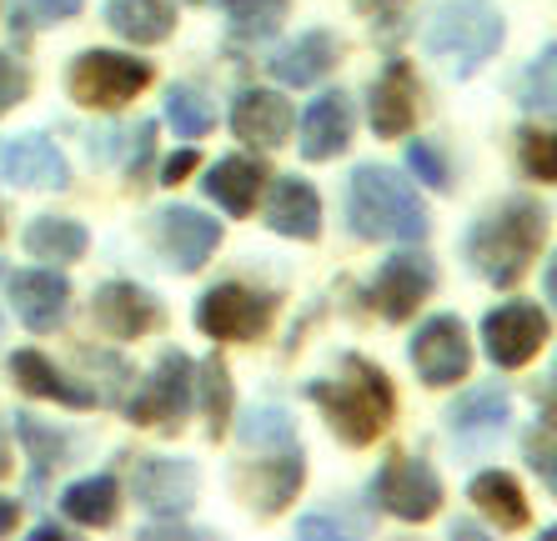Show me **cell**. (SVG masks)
I'll list each match as a JSON object with an SVG mask.
<instances>
[{"instance_id":"cell-31","label":"cell","mask_w":557,"mask_h":541,"mask_svg":"<svg viewBox=\"0 0 557 541\" xmlns=\"http://www.w3.org/2000/svg\"><path fill=\"white\" fill-rule=\"evenodd\" d=\"M196 387H201L211 437H226V426H232V372H226V361L221 356L201 361V366H196Z\"/></svg>"},{"instance_id":"cell-3","label":"cell","mask_w":557,"mask_h":541,"mask_svg":"<svg viewBox=\"0 0 557 541\" xmlns=\"http://www.w3.org/2000/svg\"><path fill=\"white\" fill-rule=\"evenodd\" d=\"M547 241V211L528 196H512L467 236V261L487 286H518Z\"/></svg>"},{"instance_id":"cell-17","label":"cell","mask_w":557,"mask_h":541,"mask_svg":"<svg viewBox=\"0 0 557 541\" xmlns=\"http://www.w3.org/2000/svg\"><path fill=\"white\" fill-rule=\"evenodd\" d=\"M11 301H15V316L26 322V331L46 336L65 322L71 311V281L61 270H15L11 276Z\"/></svg>"},{"instance_id":"cell-15","label":"cell","mask_w":557,"mask_h":541,"mask_svg":"<svg viewBox=\"0 0 557 541\" xmlns=\"http://www.w3.org/2000/svg\"><path fill=\"white\" fill-rule=\"evenodd\" d=\"M91 316H96V326H101L106 336H116V341H136V336L161 326L156 297L136 281H106L91 301Z\"/></svg>"},{"instance_id":"cell-9","label":"cell","mask_w":557,"mask_h":541,"mask_svg":"<svg viewBox=\"0 0 557 541\" xmlns=\"http://www.w3.org/2000/svg\"><path fill=\"white\" fill-rule=\"evenodd\" d=\"M432 286H437V270L422 251H397L392 261H382V270L372 276L367 286V301L382 322H407L422 301L432 297Z\"/></svg>"},{"instance_id":"cell-7","label":"cell","mask_w":557,"mask_h":541,"mask_svg":"<svg viewBox=\"0 0 557 541\" xmlns=\"http://www.w3.org/2000/svg\"><path fill=\"white\" fill-rule=\"evenodd\" d=\"M196 397V366L182 351H166V356L151 366V376L141 381V391L126 401V416L136 426H161V431H176L182 416L191 412Z\"/></svg>"},{"instance_id":"cell-22","label":"cell","mask_w":557,"mask_h":541,"mask_svg":"<svg viewBox=\"0 0 557 541\" xmlns=\"http://www.w3.org/2000/svg\"><path fill=\"white\" fill-rule=\"evenodd\" d=\"M267 166H261L257 155H226V161H216V166L207 171V196L216 201L221 211H232V216H251L257 211V196L267 191Z\"/></svg>"},{"instance_id":"cell-25","label":"cell","mask_w":557,"mask_h":541,"mask_svg":"<svg viewBox=\"0 0 557 541\" xmlns=\"http://www.w3.org/2000/svg\"><path fill=\"white\" fill-rule=\"evenodd\" d=\"M106 26L131 46H161L176 30V0H106Z\"/></svg>"},{"instance_id":"cell-45","label":"cell","mask_w":557,"mask_h":541,"mask_svg":"<svg viewBox=\"0 0 557 541\" xmlns=\"http://www.w3.org/2000/svg\"><path fill=\"white\" fill-rule=\"evenodd\" d=\"M357 5H367V11H376V15H382V11H397L403 0H357Z\"/></svg>"},{"instance_id":"cell-24","label":"cell","mask_w":557,"mask_h":541,"mask_svg":"<svg viewBox=\"0 0 557 541\" xmlns=\"http://www.w3.org/2000/svg\"><path fill=\"white\" fill-rule=\"evenodd\" d=\"M11 376H15V387H26L30 397H40V401L76 406V412L96 406V391L91 387H76V381H71L55 361L40 356V351H15V356H11Z\"/></svg>"},{"instance_id":"cell-14","label":"cell","mask_w":557,"mask_h":541,"mask_svg":"<svg viewBox=\"0 0 557 541\" xmlns=\"http://www.w3.org/2000/svg\"><path fill=\"white\" fill-rule=\"evenodd\" d=\"M301 481H307L301 446H282L276 456H267V462H257L251 471H242L236 487H242V496H247V506L257 516H276V512H286V502H297Z\"/></svg>"},{"instance_id":"cell-20","label":"cell","mask_w":557,"mask_h":541,"mask_svg":"<svg viewBox=\"0 0 557 541\" xmlns=\"http://www.w3.org/2000/svg\"><path fill=\"white\" fill-rule=\"evenodd\" d=\"M351 126H357V116H351L347 96H342V90H322V96L307 105V116H301V155H307V161H332V155H342L351 146Z\"/></svg>"},{"instance_id":"cell-37","label":"cell","mask_w":557,"mask_h":541,"mask_svg":"<svg viewBox=\"0 0 557 541\" xmlns=\"http://www.w3.org/2000/svg\"><path fill=\"white\" fill-rule=\"evenodd\" d=\"M522 105H532V111H553V46L528 65V76H522Z\"/></svg>"},{"instance_id":"cell-18","label":"cell","mask_w":557,"mask_h":541,"mask_svg":"<svg viewBox=\"0 0 557 541\" xmlns=\"http://www.w3.org/2000/svg\"><path fill=\"white\" fill-rule=\"evenodd\" d=\"M0 171L5 180L26 186V191H65L71 186V166L46 136H15L0 146Z\"/></svg>"},{"instance_id":"cell-36","label":"cell","mask_w":557,"mask_h":541,"mask_svg":"<svg viewBox=\"0 0 557 541\" xmlns=\"http://www.w3.org/2000/svg\"><path fill=\"white\" fill-rule=\"evenodd\" d=\"M407 171H412L422 186H432V191H447V186H453L447 155H442L432 141H407Z\"/></svg>"},{"instance_id":"cell-19","label":"cell","mask_w":557,"mask_h":541,"mask_svg":"<svg viewBox=\"0 0 557 541\" xmlns=\"http://www.w3.org/2000/svg\"><path fill=\"white\" fill-rule=\"evenodd\" d=\"M297 126V111L282 90H242L232 101V130L247 146H282Z\"/></svg>"},{"instance_id":"cell-34","label":"cell","mask_w":557,"mask_h":541,"mask_svg":"<svg viewBox=\"0 0 557 541\" xmlns=\"http://www.w3.org/2000/svg\"><path fill=\"white\" fill-rule=\"evenodd\" d=\"M15 437L26 441L30 462H36V481H46V471L65 462V437L55 431V426H40L36 416L21 412V416H15Z\"/></svg>"},{"instance_id":"cell-30","label":"cell","mask_w":557,"mask_h":541,"mask_svg":"<svg viewBox=\"0 0 557 541\" xmlns=\"http://www.w3.org/2000/svg\"><path fill=\"white\" fill-rule=\"evenodd\" d=\"M286 11H292V0H221V15H226V26L236 30L242 40H267L282 30Z\"/></svg>"},{"instance_id":"cell-13","label":"cell","mask_w":557,"mask_h":541,"mask_svg":"<svg viewBox=\"0 0 557 541\" xmlns=\"http://www.w3.org/2000/svg\"><path fill=\"white\" fill-rule=\"evenodd\" d=\"M151 231L161 256L176 270H201L211 261V251L221 246V221L201 216L196 206H166L151 216Z\"/></svg>"},{"instance_id":"cell-44","label":"cell","mask_w":557,"mask_h":541,"mask_svg":"<svg viewBox=\"0 0 557 541\" xmlns=\"http://www.w3.org/2000/svg\"><path fill=\"white\" fill-rule=\"evenodd\" d=\"M15 521H21V502H5V496H0V537L15 531Z\"/></svg>"},{"instance_id":"cell-28","label":"cell","mask_w":557,"mask_h":541,"mask_svg":"<svg viewBox=\"0 0 557 541\" xmlns=\"http://www.w3.org/2000/svg\"><path fill=\"white\" fill-rule=\"evenodd\" d=\"M61 512L76 527H111L121 512V487L111 477H86L61 491Z\"/></svg>"},{"instance_id":"cell-4","label":"cell","mask_w":557,"mask_h":541,"mask_svg":"<svg viewBox=\"0 0 557 541\" xmlns=\"http://www.w3.org/2000/svg\"><path fill=\"white\" fill-rule=\"evenodd\" d=\"M503 36H507V26H503V15H497V5H487V0H447V5L432 11L428 30H422V46L457 80H467L493 61Z\"/></svg>"},{"instance_id":"cell-10","label":"cell","mask_w":557,"mask_h":541,"mask_svg":"<svg viewBox=\"0 0 557 541\" xmlns=\"http://www.w3.org/2000/svg\"><path fill=\"white\" fill-rule=\"evenodd\" d=\"M372 496L382 502V512H392L397 521H428L442 506V481L428 462L417 456H392L372 481Z\"/></svg>"},{"instance_id":"cell-38","label":"cell","mask_w":557,"mask_h":541,"mask_svg":"<svg viewBox=\"0 0 557 541\" xmlns=\"http://www.w3.org/2000/svg\"><path fill=\"white\" fill-rule=\"evenodd\" d=\"M86 0H15V21L21 26H55V21H71L81 15Z\"/></svg>"},{"instance_id":"cell-1","label":"cell","mask_w":557,"mask_h":541,"mask_svg":"<svg viewBox=\"0 0 557 541\" xmlns=\"http://www.w3.org/2000/svg\"><path fill=\"white\" fill-rule=\"evenodd\" d=\"M307 397L322 406L326 426L347 446H372L376 437H387L392 416H397V391H392L387 372L367 356H342L337 376L332 381H311Z\"/></svg>"},{"instance_id":"cell-39","label":"cell","mask_w":557,"mask_h":541,"mask_svg":"<svg viewBox=\"0 0 557 541\" xmlns=\"http://www.w3.org/2000/svg\"><path fill=\"white\" fill-rule=\"evenodd\" d=\"M30 96V76H26V65L15 61V55L0 51V116L11 111V105H21Z\"/></svg>"},{"instance_id":"cell-21","label":"cell","mask_w":557,"mask_h":541,"mask_svg":"<svg viewBox=\"0 0 557 541\" xmlns=\"http://www.w3.org/2000/svg\"><path fill=\"white\" fill-rule=\"evenodd\" d=\"M267 226L276 236H292V241H317L322 236V201L311 191V180H301V176L276 180L272 201H267Z\"/></svg>"},{"instance_id":"cell-35","label":"cell","mask_w":557,"mask_h":541,"mask_svg":"<svg viewBox=\"0 0 557 541\" xmlns=\"http://www.w3.org/2000/svg\"><path fill=\"white\" fill-rule=\"evenodd\" d=\"M522 171H528L532 180H543V186H553L557 180V155H553V130H537L528 126L522 130Z\"/></svg>"},{"instance_id":"cell-33","label":"cell","mask_w":557,"mask_h":541,"mask_svg":"<svg viewBox=\"0 0 557 541\" xmlns=\"http://www.w3.org/2000/svg\"><path fill=\"white\" fill-rule=\"evenodd\" d=\"M236 431H242V441H247V446H257V451L297 446V426H292V416H286L282 406H257V412L236 426Z\"/></svg>"},{"instance_id":"cell-26","label":"cell","mask_w":557,"mask_h":541,"mask_svg":"<svg viewBox=\"0 0 557 541\" xmlns=\"http://www.w3.org/2000/svg\"><path fill=\"white\" fill-rule=\"evenodd\" d=\"M467 502L478 506V512L487 516L497 531H522L532 521L528 496H522V487L507 477V471H482V477H472V487H467Z\"/></svg>"},{"instance_id":"cell-40","label":"cell","mask_w":557,"mask_h":541,"mask_svg":"<svg viewBox=\"0 0 557 541\" xmlns=\"http://www.w3.org/2000/svg\"><path fill=\"white\" fill-rule=\"evenodd\" d=\"M528 462H532V471L543 477V487H553V481H557V471H553V416H543V426L532 431Z\"/></svg>"},{"instance_id":"cell-6","label":"cell","mask_w":557,"mask_h":541,"mask_svg":"<svg viewBox=\"0 0 557 541\" xmlns=\"http://www.w3.org/2000/svg\"><path fill=\"white\" fill-rule=\"evenodd\" d=\"M272 316H276V301L242 281H221L196 301V326L211 341H257V336H267Z\"/></svg>"},{"instance_id":"cell-2","label":"cell","mask_w":557,"mask_h":541,"mask_svg":"<svg viewBox=\"0 0 557 541\" xmlns=\"http://www.w3.org/2000/svg\"><path fill=\"white\" fill-rule=\"evenodd\" d=\"M347 226L362 241H428L432 221L412 180L392 166H357L347 180Z\"/></svg>"},{"instance_id":"cell-42","label":"cell","mask_w":557,"mask_h":541,"mask_svg":"<svg viewBox=\"0 0 557 541\" xmlns=\"http://www.w3.org/2000/svg\"><path fill=\"white\" fill-rule=\"evenodd\" d=\"M191 171H196V151H176L166 166H161V180H166V186H176V180H186Z\"/></svg>"},{"instance_id":"cell-11","label":"cell","mask_w":557,"mask_h":541,"mask_svg":"<svg viewBox=\"0 0 557 541\" xmlns=\"http://www.w3.org/2000/svg\"><path fill=\"white\" fill-rule=\"evenodd\" d=\"M412 366L428 387H457L472 366V347H467V326L457 316H432L417 326L412 336Z\"/></svg>"},{"instance_id":"cell-32","label":"cell","mask_w":557,"mask_h":541,"mask_svg":"<svg viewBox=\"0 0 557 541\" xmlns=\"http://www.w3.org/2000/svg\"><path fill=\"white\" fill-rule=\"evenodd\" d=\"M166 121H171V130H176L182 141H196V136H207V130L216 126V111L201 101V90L171 86V96H166Z\"/></svg>"},{"instance_id":"cell-41","label":"cell","mask_w":557,"mask_h":541,"mask_svg":"<svg viewBox=\"0 0 557 541\" xmlns=\"http://www.w3.org/2000/svg\"><path fill=\"white\" fill-rule=\"evenodd\" d=\"M151 141H156V126L141 121V126H136V151H131V176H141V166L151 161Z\"/></svg>"},{"instance_id":"cell-46","label":"cell","mask_w":557,"mask_h":541,"mask_svg":"<svg viewBox=\"0 0 557 541\" xmlns=\"http://www.w3.org/2000/svg\"><path fill=\"white\" fill-rule=\"evenodd\" d=\"M5 471H11V456H5V446H0V477H5Z\"/></svg>"},{"instance_id":"cell-43","label":"cell","mask_w":557,"mask_h":541,"mask_svg":"<svg viewBox=\"0 0 557 541\" xmlns=\"http://www.w3.org/2000/svg\"><path fill=\"white\" fill-rule=\"evenodd\" d=\"M301 537H342V527L337 521H322V516H307V521H301Z\"/></svg>"},{"instance_id":"cell-27","label":"cell","mask_w":557,"mask_h":541,"mask_svg":"<svg viewBox=\"0 0 557 541\" xmlns=\"http://www.w3.org/2000/svg\"><path fill=\"white\" fill-rule=\"evenodd\" d=\"M507 416H512V397H507L503 387H478L447 412V426H453V437H462V441H487L507 426Z\"/></svg>"},{"instance_id":"cell-16","label":"cell","mask_w":557,"mask_h":541,"mask_svg":"<svg viewBox=\"0 0 557 541\" xmlns=\"http://www.w3.org/2000/svg\"><path fill=\"white\" fill-rule=\"evenodd\" d=\"M367 116L382 141H403L407 130L417 126V71L407 61H387V71L372 80V101Z\"/></svg>"},{"instance_id":"cell-8","label":"cell","mask_w":557,"mask_h":541,"mask_svg":"<svg viewBox=\"0 0 557 541\" xmlns=\"http://www.w3.org/2000/svg\"><path fill=\"white\" fill-rule=\"evenodd\" d=\"M547 331H553V326H547V311L532 306V301H503L497 311L482 316L487 356H493V366H503V372L528 366V361L547 347Z\"/></svg>"},{"instance_id":"cell-23","label":"cell","mask_w":557,"mask_h":541,"mask_svg":"<svg viewBox=\"0 0 557 541\" xmlns=\"http://www.w3.org/2000/svg\"><path fill=\"white\" fill-rule=\"evenodd\" d=\"M337 55L342 46L332 30H307V36H297L292 46H282L272 55V76L282 86H317L326 71H337Z\"/></svg>"},{"instance_id":"cell-5","label":"cell","mask_w":557,"mask_h":541,"mask_svg":"<svg viewBox=\"0 0 557 541\" xmlns=\"http://www.w3.org/2000/svg\"><path fill=\"white\" fill-rule=\"evenodd\" d=\"M146 86H151V61H136L121 51H81L71 61V76H65L71 101L86 111H121Z\"/></svg>"},{"instance_id":"cell-29","label":"cell","mask_w":557,"mask_h":541,"mask_svg":"<svg viewBox=\"0 0 557 541\" xmlns=\"http://www.w3.org/2000/svg\"><path fill=\"white\" fill-rule=\"evenodd\" d=\"M86 226L81 221H65V216H40L26 226V251L36 261H81L86 256Z\"/></svg>"},{"instance_id":"cell-12","label":"cell","mask_w":557,"mask_h":541,"mask_svg":"<svg viewBox=\"0 0 557 541\" xmlns=\"http://www.w3.org/2000/svg\"><path fill=\"white\" fill-rule=\"evenodd\" d=\"M131 487H136V502L151 516H171L176 521V516L191 512L201 477H196V466L186 456H141L136 471H131Z\"/></svg>"}]
</instances>
